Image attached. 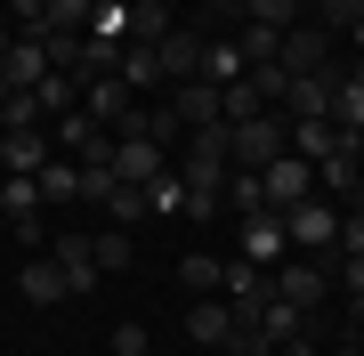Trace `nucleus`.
Returning <instances> with one entry per match:
<instances>
[{"mask_svg":"<svg viewBox=\"0 0 364 356\" xmlns=\"http://www.w3.org/2000/svg\"><path fill=\"white\" fill-rule=\"evenodd\" d=\"M340 219H348V211H340L332 195H308V203L284 211V235L308 251V259H340Z\"/></svg>","mask_w":364,"mask_h":356,"instance_id":"nucleus-1","label":"nucleus"},{"mask_svg":"<svg viewBox=\"0 0 364 356\" xmlns=\"http://www.w3.org/2000/svg\"><path fill=\"white\" fill-rule=\"evenodd\" d=\"M332 291H340L332 259H308V251H299V259H275V300H291L299 316H308V308H324Z\"/></svg>","mask_w":364,"mask_h":356,"instance_id":"nucleus-2","label":"nucleus"},{"mask_svg":"<svg viewBox=\"0 0 364 356\" xmlns=\"http://www.w3.org/2000/svg\"><path fill=\"white\" fill-rule=\"evenodd\" d=\"M291 154V122L284 114H251L235 122V171H267V162Z\"/></svg>","mask_w":364,"mask_h":356,"instance_id":"nucleus-3","label":"nucleus"},{"mask_svg":"<svg viewBox=\"0 0 364 356\" xmlns=\"http://www.w3.org/2000/svg\"><path fill=\"white\" fill-rule=\"evenodd\" d=\"M340 81H348V65H332L324 73H291V97H284V122H332V97H340Z\"/></svg>","mask_w":364,"mask_h":356,"instance_id":"nucleus-4","label":"nucleus"},{"mask_svg":"<svg viewBox=\"0 0 364 356\" xmlns=\"http://www.w3.org/2000/svg\"><path fill=\"white\" fill-rule=\"evenodd\" d=\"M49 259H57V276H65L73 300H90V291L105 284V267H97V243H90V235H49Z\"/></svg>","mask_w":364,"mask_h":356,"instance_id":"nucleus-5","label":"nucleus"},{"mask_svg":"<svg viewBox=\"0 0 364 356\" xmlns=\"http://www.w3.org/2000/svg\"><path fill=\"white\" fill-rule=\"evenodd\" d=\"M259 195H267V211H291V203H308V195H316V162H308V154L267 162V171H259Z\"/></svg>","mask_w":364,"mask_h":356,"instance_id":"nucleus-6","label":"nucleus"},{"mask_svg":"<svg viewBox=\"0 0 364 356\" xmlns=\"http://www.w3.org/2000/svg\"><path fill=\"white\" fill-rule=\"evenodd\" d=\"M0 211H9L16 243H41V178L33 171H0Z\"/></svg>","mask_w":364,"mask_h":356,"instance_id":"nucleus-7","label":"nucleus"},{"mask_svg":"<svg viewBox=\"0 0 364 356\" xmlns=\"http://www.w3.org/2000/svg\"><path fill=\"white\" fill-rule=\"evenodd\" d=\"M235 251H243V259H259V267H275V259L291 251L284 211H251V219H235Z\"/></svg>","mask_w":364,"mask_h":356,"instance_id":"nucleus-8","label":"nucleus"},{"mask_svg":"<svg viewBox=\"0 0 364 356\" xmlns=\"http://www.w3.org/2000/svg\"><path fill=\"white\" fill-rule=\"evenodd\" d=\"M170 171V146L154 138H114V186H154Z\"/></svg>","mask_w":364,"mask_h":356,"instance_id":"nucleus-9","label":"nucleus"},{"mask_svg":"<svg viewBox=\"0 0 364 356\" xmlns=\"http://www.w3.org/2000/svg\"><path fill=\"white\" fill-rule=\"evenodd\" d=\"M170 114L186 130H210V122H227V90L219 81H170Z\"/></svg>","mask_w":364,"mask_h":356,"instance_id":"nucleus-10","label":"nucleus"},{"mask_svg":"<svg viewBox=\"0 0 364 356\" xmlns=\"http://www.w3.org/2000/svg\"><path fill=\"white\" fill-rule=\"evenodd\" d=\"M332 41H340V33H324V25L308 16V25L284 33V49H275V57H284V73H324V65H332Z\"/></svg>","mask_w":364,"mask_h":356,"instance_id":"nucleus-11","label":"nucleus"},{"mask_svg":"<svg viewBox=\"0 0 364 356\" xmlns=\"http://www.w3.org/2000/svg\"><path fill=\"white\" fill-rule=\"evenodd\" d=\"M219 291L235 308H259V300H275V267H259V259H243V251H235V259L219 267Z\"/></svg>","mask_w":364,"mask_h":356,"instance_id":"nucleus-12","label":"nucleus"},{"mask_svg":"<svg viewBox=\"0 0 364 356\" xmlns=\"http://www.w3.org/2000/svg\"><path fill=\"white\" fill-rule=\"evenodd\" d=\"M186 340L227 356V340H235V300H219V291H210V300H195V308H186Z\"/></svg>","mask_w":364,"mask_h":356,"instance_id":"nucleus-13","label":"nucleus"},{"mask_svg":"<svg viewBox=\"0 0 364 356\" xmlns=\"http://www.w3.org/2000/svg\"><path fill=\"white\" fill-rule=\"evenodd\" d=\"M16 81V90H41V81H49L57 65H49V33H16V49H9V65H0Z\"/></svg>","mask_w":364,"mask_h":356,"instance_id":"nucleus-14","label":"nucleus"},{"mask_svg":"<svg viewBox=\"0 0 364 356\" xmlns=\"http://www.w3.org/2000/svg\"><path fill=\"white\" fill-rule=\"evenodd\" d=\"M114 73L130 81L138 97H146V90H162V81H170V73H162V41H122V65H114Z\"/></svg>","mask_w":364,"mask_h":356,"instance_id":"nucleus-15","label":"nucleus"},{"mask_svg":"<svg viewBox=\"0 0 364 356\" xmlns=\"http://www.w3.org/2000/svg\"><path fill=\"white\" fill-rule=\"evenodd\" d=\"M33 178H41V203H81V186H90V171H81L73 154H49Z\"/></svg>","mask_w":364,"mask_h":356,"instance_id":"nucleus-16","label":"nucleus"},{"mask_svg":"<svg viewBox=\"0 0 364 356\" xmlns=\"http://www.w3.org/2000/svg\"><path fill=\"white\" fill-rule=\"evenodd\" d=\"M16 284H25V300H33V308H57V300H73V291H65V276H57V259H49V251H33V259H25V276H16Z\"/></svg>","mask_w":364,"mask_h":356,"instance_id":"nucleus-17","label":"nucleus"},{"mask_svg":"<svg viewBox=\"0 0 364 356\" xmlns=\"http://www.w3.org/2000/svg\"><path fill=\"white\" fill-rule=\"evenodd\" d=\"M332 122L348 130V154L364 146V65H348V81H340V97H332Z\"/></svg>","mask_w":364,"mask_h":356,"instance_id":"nucleus-18","label":"nucleus"},{"mask_svg":"<svg viewBox=\"0 0 364 356\" xmlns=\"http://www.w3.org/2000/svg\"><path fill=\"white\" fill-rule=\"evenodd\" d=\"M235 25H267V33H291L299 25V0H227Z\"/></svg>","mask_w":364,"mask_h":356,"instance_id":"nucleus-19","label":"nucleus"},{"mask_svg":"<svg viewBox=\"0 0 364 356\" xmlns=\"http://www.w3.org/2000/svg\"><path fill=\"white\" fill-rule=\"evenodd\" d=\"M291 154H308V162L348 154V130H340V122H291Z\"/></svg>","mask_w":364,"mask_h":356,"instance_id":"nucleus-20","label":"nucleus"},{"mask_svg":"<svg viewBox=\"0 0 364 356\" xmlns=\"http://www.w3.org/2000/svg\"><path fill=\"white\" fill-rule=\"evenodd\" d=\"M162 73L170 81H195L203 73V33H178V25H170L162 33Z\"/></svg>","mask_w":364,"mask_h":356,"instance_id":"nucleus-21","label":"nucleus"},{"mask_svg":"<svg viewBox=\"0 0 364 356\" xmlns=\"http://www.w3.org/2000/svg\"><path fill=\"white\" fill-rule=\"evenodd\" d=\"M243 73H251V65H243V49H235V41H203V73H195V81H219V90H235Z\"/></svg>","mask_w":364,"mask_h":356,"instance_id":"nucleus-22","label":"nucleus"},{"mask_svg":"<svg viewBox=\"0 0 364 356\" xmlns=\"http://www.w3.org/2000/svg\"><path fill=\"white\" fill-rule=\"evenodd\" d=\"M41 162H49L41 130H0V171H41Z\"/></svg>","mask_w":364,"mask_h":356,"instance_id":"nucleus-23","label":"nucleus"},{"mask_svg":"<svg viewBox=\"0 0 364 356\" xmlns=\"http://www.w3.org/2000/svg\"><path fill=\"white\" fill-rule=\"evenodd\" d=\"M219 267H227L219 251H186V259H178V284L195 291V300H210V291H219Z\"/></svg>","mask_w":364,"mask_h":356,"instance_id":"nucleus-24","label":"nucleus"},{"mask_svg":"<svg viewBox=\"0 0 364 356\" xmlns=\"http://www.w3.org/2000/svg\"><path fill=\"white\" fill-rule=\"evenodd\" d=\"M146 211H154V219H170V211H186V171H178V162H170V171H162L154 186H146Z\"/></svg>","mask_w":364,"mask_h":356,"instance_id":"nucleus-25","label":"nucleus"},{"mask_svg":"<svg viewBox=\"0 0 364 356\" xmlns=\"http://www.w3.org/2000/svg\"><path fill=\"white\" fill-rule=\"evenodd\" d=\"M33 97H41V114H57V122H65V114H81V81H73V73H49Z\"/></svg>","mask_w":364,"mask_h":356,"instance_id":"nucleus-26","label":"nucleus"},{"mask_svg":"<svg viewBox=\"0 0 364 356\" xmlns=\"http://www.w3.org/2000/svg\"><path fill=\"white\" fill-rule=\"evenodd\" d=\"M97 211L114 219V227H138V219H146V186H105V195H97Z\"/></svg>","mask_w":364,"mask_h":356,"instance_id":"nucleus-27","label":"nucleus"},{"mask_svg":"<svg viewBox=\"0 0 364 356\" xmlns=\"http://www.w3.org/2000/svg\"><path fill=\"white\" fill-rule=\"evenodd\" d=\"M316 195H348L356 203V154H324L316 162Z\"/></svg>","mask_w":364,"mask_h":356,"instance_id":"nucleus-28","label":"nucleus"},{"mask_svg":"<svg viewBox=\"0 0 364 356\" xmlns=\"http://www.w3.org/2000/svg\"><path fill=\"white\" fill-rule=\"evenodd\" d=\"M170 33V0H130V41H162Z\"/></svg>","mask_w":364,"mask_h":356,"instance_id":"nucleus-29","label":"nucleus"},{"mask_svg":"<svg viewBox=\"0 0 364 356\" xmlns=\"http://www.w3.org/2000/svg\"><path fill=\"white\" fill-rule=\"evenodd\" d=\"M227 211H235V219L267 211V195H259V171H235V178H227Z\"/></svg>","mask_w":364,"mask_h":356,"instance_id":"nucleus-30","label":"nucleus"},{"mask_svg":"<svg viewBox=\"0 0 364 356\" xmlns=\"http://www.w3.org/2000/svg\"><path fill=\"white\" fill-rule=\"evenodd\" d=\"M90 16H97V0H49V25L41 33H90Z\"/></svg>","mask_w":364,"mask_h":356,"instance_id":"nucleus-31","label":"nucleus"},{"mask_svg":"<svg viewBox=\"0 0 364 356\" xmlns=\"http://www.w3.org/2000/svg\"><path fill=\"white\" fill-rule=\"evenodd\" d=\"M90 243H97V267H105V276L130 267V227H105V235H90Z\"/></svg>","mask_w":364,"mask_h":356,"instance_id":"nucleus-32","label":"nucleus"},{"mask_svg":"<svg viewBox=\"0 0 364 356\" xmlns=\"http://www.w3.org/2000/svg\"><path fill=\"white\" fill-rule=\"evenodd\" d=\"M316 25L324 33H356L364 25V0H316Z\"/></svg>","mask_w":364,"mask_h":356,"instance_id":"nucleus-33","label":"nucleus"},{"mask_svg":"<svg viewBox=\"0 0 364 356\" xmlns=\"http://www.w3.org/2000/svg\"><path fill=\"white\" fill-rule=\"evenodd\" d=\"M0 130H41V97H33V90H16L9 106H0Z\"/></svg>","mask_w":364,"mask_h":356,"instance_id":"nucleus-34","label":"nucleus"},{"mask_svg":"<svg viewBox=\"0 0 364 356\" xmlns=\"http://www.w3.org/2000/svg\"><path fill=\"white\" fill-rule=\"evenodd\" d=\"M9 25L16 33H41V25H49V0H9Z\"/></svg>","mask_w":364,"mask_h":356,"instance_id":"nucleus-35","label":"nucleus"},{"mask_svg":"<svg viewBox=\"0 0 364 356\" xmlns=\"http://www.w3.org/2000/svg\"><path fill=\"white\" fill-rule=\"evenodd\" d=\"M251 114H267L259 90H251V81H235V90H227V122H251Z\"/></svg>","mask_w":364,"mask_h":356,"instance_id":"nucleus-36","label":"nucleus"},{"mask_svg":"<svg viewBox=\"0 0 364 356\" xmlns=\"http://www.w3.org/2000/svg\"><path fill=\"white\" fill-rule=\"evenodd\" d=\"M114 356H146V324H138V316L114 324Z\"/></svg>","mask_w":364,"mask_h":356,"instance_id":"nucleus-37","label":"nucleus"},{"mask_svg":"<svg viewBox=\"0 0 364 356\" xmlns=\"http://www.w3.org/2000/svg\"><path fill=\"white\" fill-rule=\"evenodd\" d=\"M340 251H364V211H348V219H340Z\"/></svg>","mask_w":364,"mask_h":356,"instance_id":"nucleus-38","label":"nucleus"},{"mask_svg":"<svg viewBox=\"0 0 364 356\" xmlns=\"http://www.w3.org/2000/svg\"><path fill=\"white\" fill-rule=\"evenodd\" d=\"M275 356H316V340H308V332H299V340H284V348H275Z\"/></svg>","mask_w":364,"mask_h":356,"instance_id":"nucleus-39","label":"nucleus"},{"mask_svg":"<svg viewBox=\"0 0 364 356\" xmlns=\"http://www.w3.org/2000/svg\"><path fill=\"white\" fill-rule=\"evenodd\" d=\"M348 340H364V300H348Z\"/></svg>","mask_w":364,"mask_h":356,"instance_id":"nucleus-40","label":"nucleus"},{"mask_svg":"<svg viewBox=\"0 0 364 356\" xmlns=\"http://www.w3.org/2000/svg\"><path fill=\"white\" fill-rule=\"evenodd\" d=\"M9 49H16V33H9V25H0V65H9Z\"/></svg>","mask_w":364,"mask_h":356,"instance_id":"nucleus-41","label":"nucleus"},{"mask_svg":"<svg viewBox=\"0 0 364 356\" xmlns=\"http://www.w3.org/2000/svg\"><path fill=\"white\" fill-rule=\"evenodd\" d=\"M9 97H16V81H9V73H0V106H9Z\"/></svg>","mask_w":364,"mask_h":356,"instance_id":"nucleus-42","label":"nucleus"},{"mask_svg":"<svg viewBox=\"0 0 364 356\" xmlns=\"http://www.w3.org/2000/svg\"><path fill=\"white\" fill-rule=\"evenodd\" d=\"M348 49H356V57H364V25H356V33H348Z\"/></svg>","mask_w":364,"mask_h":356,"instance_id":"nucleus-43","label":"nucleus"},{"mask_svg":"<svg viewBox=\"0 0 364 356\" xmlns=\"http://www.w3.org/2000/svg\"><path fill=\"white\" fill-rule=\"evenodd\" d=\"M332 356H364V348H356V340H340V348H332Z\"/></svg>","mask_w":364,"mask_h":356,"instance_id":"nucleus-44","label":"nucleus"},{"mask_svg":"<svg viewBox=\"0 0 364 356\" xmlns=\"http://www.w3.org/2000/svg\"><path fill=\"white\" fill-rule=\"evenodd\" d=\"M210 9H227V0H210Z\"/></svg>","mask_w":364,"mask_h":356,"instance_id":"nucleus-45","label":"nucleus"}]
</instances>
